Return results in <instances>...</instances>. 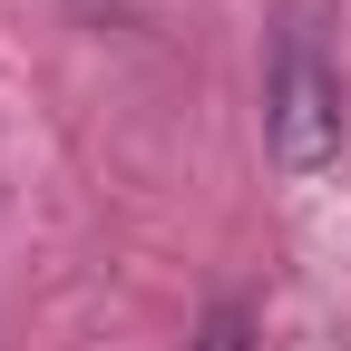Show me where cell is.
I'll return each mask as SVG.
<instances>
[{
	"label": "cell",
	"mask_w": 351,
	"mask_h": 351,
	"mask_svg": "<svg viewBox=\"0 0 351 351\" xmlns=\"http://www.w3.org/2000/svg\"><path fill=\"white\" fill-rule=\"evenodd\" d=\"M263 137H274L283 176H322L341 156V78L313 49V29L274 39V78H263Z\"/></svg>",
	"instance_id": "6da1fadb"
}]
</instances>
